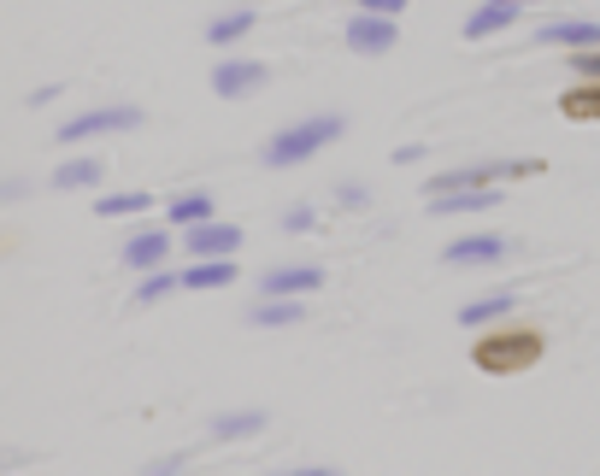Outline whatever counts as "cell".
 Instances as JSON below:
<instances>
[{
    "label": "cell",
    "mask_w": 600,
    "mask_h": 476,
    "mask_svg": "<svg viewBox=\"0 0 600 476\" xmlns=\"http://www.w3.org/2000/svg\"><path fill=\"white\" fill-rule=\"evenodd\" d=\"M547 353V335L530 330V324H506V330H489L477 335L471 347V365L483 370V377H519V370H530Z\"/></svg>",
    "instance_id": "1"
},
{
    "label": "cell",
    "mask_w": 600,
    "mask_h": 476,
    "mask_svg": "<svg viewBox=\"0 0 600 476\" xmlns=\"http://www.w3.org/2000/svg\"><path fill=\"white\" fill-rule=\"evenodd\" d=\"M348 130V118L341 112H318V118H301V124H288V130H277L265 142V165H306L313 153L324 147V142H336V135Z\"/></svg>",
    "instance_id": "2"
},
{
    "label": "cell",
    "mask_w": 600,
    "mask_h": 476,
    "mask_svg": "<svg viewBox=\"0 0 600 476\" xmlns=\"http://www.w3.org/2000/svg\"><path fill=\"white\" fill-rule=\"evenodd\" d=\"M112 130H142V107L112 100V107H89L59 124V142H89V135H112Z\"/></svg>",
    "instance_id": "3"
},
{
    "label": "cell",
    "mask_w": 600,
    "mask_h": 476,
    "mask_svg": "<svg viewBox=\"0 0 600 476\" xmlns=\"http://www.w3.org/2000/svg\"><path fill=\"white\" fill-rule=\"evenodd\" d=\"M183 247H188V259H236L242 253V230L218 224V218H200V224H188Z\"/></svg>",
    "instance_id": "4"
},
{
    "label": "cell",
    "mask_w": 600,
    "mask_h": 476,
    "mask_svg": "<svg viewBox=\"0 0 600 476\" xmlns=\"http://www.w3.org/2000/svg\"><path fill=\"white\" fill-rule=\"evenodd\" d=\"M265 77H271L265 59H218V65H212V95L248 100L253 89H265Z\"/></svg>",
    "instance_id": "5"
},
{
    "label": "cell",
    "mask_w": 600,
    "mask_h": 476,
    "mask_svg": "<svg viewBox=\"0 0 600 476\" xmlns=\"http://www.w3.org/2000/svg\"><path fill=\"white\" fill-rule=\"evenodd\" d=\"M318 288H324L318 265H277L260 277V300H301V295H318Z\"/></svg>",
    "instance_id": "6"
},
{
    "label": "cell",
    "mask_w": 600,
    "mask_h": 476,
    "mask_svg": "<svg viewBox=\"0 0 600 476\" xmlns=\"http://www.w3.org/2000/svg\"><path fill=\"white\" fill-rule=\"evenodd\" d=\"M519 12H524V0H483V7H471V19H466V42H489V36H501V30L519 24Z\"/></svg>",
    "instance_id": "7"
},
{
    "label": "cell",
    "mask_w": 600,
    "mask_h": 476,
    "mask_svg": "<svg viewBox=\"0 0 600 476\" xmlns=\"http://www.w3.org/2000/svg\"><path fill=\"white\" fill-rule=\"evenodd\" d=\"M348 47L353 54H389L394 47V19H377V12H359V19H348Z\"/></svg>",
    "instance_id": "8"
},
{
    "label": "cell",
    "mask_w": 600,
    "mask_h": 476,
    "mask_svg": "<svg viewBox=\"0 0 600 476\" xmlns=\"http://www.w3.org/2000/svg\"><path fill=\"white\" fill-rule=\"evenodd\" d=\"M506 253V235H459V242H448V265H501Z\"/></svg>",
    "instance_id": "9"
},
{
    "label": "cell",
    "mask_w": 600,
    "mask_h": 476,
    "mask_svg": "<svg viewBox=\"0 0 600 476\" xmlns=\"http://www.w3.org/2000/svg\"><path fill=\"white\" fill-rule=\"evenodd\" d=\"M542 47H600V24L594 19H547L536 30Z\"/></svg>",
    "instance_id": "10"
},
{
    "label": "cell",
    "mask_w": 600,
    "mask_h": 476,
    "mask_svg": "<svg viewBox=\"0 0 600 476\" xmlns=\"http://www.w3.org/2000/svg\"><path fill=\"white\" fill-rule=\"evenodd\" d=\"M100 177H107V159L100 153H89V159H65L54 177H47V189L72 195V189H100Z\"/></svg>",
    "instance_id": "11"
},
{
    "label": "cell",
    "mask_w": 600,
    "mask_h": 476,
    "mask_svg": "<svg viewBox=\"0 0 600 476\" xmlns=\"http://www.w3.org/2000/svg\"><path fill=\"white\" fill-rule=\"evenodd\" d=\"M489 207H501V189H454V195H436L430 200V212L436 218H459V212H489Z\"/></svg>",
    "instance_id": "12"
},
{
    "label": "cell",
    "mask_w": 600,
    "mask_h": 476,
    "mask_svg": "<svg viewBox=\"0 0 600 476\" xmlns=\"http://www.w3.org/2000/svg\"><path fill=\"white\" fill-rule=\"evenodd\" d=\"M512 306H519V295H512V288H501V295H483V300H466V306H459V324H466V330L501 324Z\"/></svg>",
    "instance_id": "13"
},
{
    "label": "cell",
    "mask_w": 600,
    "mask_h": 476,
    "mask_svg": "<svg viewBox=\"0 0 600 476\" xmlns=\"http://www.w3.org/2000/svg\"><path fill=\"white\" fill-rule=\"evenodd\" d=\"M165 253H171V235L165 230H135L130 242H124V265L153 270V265H165Z\"/></svg>",
    "instance_id": "14"
},
{
    "label": "cell",
    "mask_w": 600,
    "mask_h": 476,
    "mask_svg": "<svg viewBox=\"0 0 600 476\" xmlns=\"http://www.w3.org/2000/svg\"><path fill=\"white\" fill-rule=\"evenodd\" d=\"M177 283L183 288H225V283H236V259H188L177 270Z\"/></svg>",
    "instance_id": "15"
},
{
    "label": "cell",
    "mask_w": 600,
    "mask_h": 476,
    "mask_svg": "<svg viewBox=\"0 0 600 476\" xmlns=\"http://www.w3.org/2000/svg\"><path fill=\"white\" fill-rule=\"evenodd\" d=\"M559 112L577 118V124H600V82H582L577 77V89L559 95Z\"/></svg>",
    "instance_id": "16"
},
{
    "label": "cell",
    "mask_w": 600,
    "mask_h": 476,
    "mask_svg": "<svg viewBox=\"0 0 600 476\" xmlns=\"http://www.w3.org/2000/svg\"><path fill=\"white\" fill-rule=\"evenodd\" d=\"M253 30V7H230V12H218V19L207 24V42L212 47H230V42H242Z\"/></svg>",
    "instance_id": "17"
},
{
    "label": "cell",
    "mask_w": 600,
    "mask_h": 476,
    "mask_svg": "<svg viewBox=\"0 0 600 476\" xmlns=\"http://www.w3.org/2000/svg\"><path fill=\"white\" fill-rule=\"evenodd\" d=\"M265 430V412H218L212 418V441H242V435H260Z\"/></svg>",
    "instance_id": "18"
},
{
    "label": "cell",
    "mask_w": 600,
    "mask_h": 476,
    "mask_svg": "<svg viewBox=\"0 0 600 476\" xmlns=\"http://www.w3.org/2000/svg\"><path fill=\"white\" fill-rule=\"evenodd\" d=\"M248 318L260 330H288V324H301V300H260Z\"/></svg>",
    "instance_id": "19"
},
{
    "label": "cell",
    "mask_w": 600,
    "mask_h": 476,
    "mask_svg": "<svg viewBox=\"0 0 600 476\" xmlns=\"http://www.w3.org/2000/svg\"><path fill=\"white\" fill-rule=\"evenodd\" d=\"M165 218H171L177 230H188V224H200V218H212V200L200 195V189H188V195H177V200L165 207Z\"/></svg>",
    "instance_id": "20"
},
{
    "label": "cell",
    "mask_w": 600,
    "mask_h": 476,
    "mask_svg": "<svg viewBox=\"0 0 600 476\" xmlns=\"http://www.w3.org/2000/svg\"><path fill=\"white\" fill-rule=\"evenodd\" d=\"M148 207H153L148 189H124V195H107V200H100V218H142Z\"/></svg>",
    "instance_id": "21"
},
{
    "label": "cell",
    "mask_w": 600,
    "mask_h": 476,
    "mask_svg": "<svg viewBox=\"0 0 600 476\" xmlns=\"http://www.w3.org/2000/svg\"><path fill=\"white\" fill-rule=\"evenodd\" d=\"M171 288H183V283L171 277L165 265H153V270H142V283H135V300H142V306H153V300H165Z\"/></svg>",
    "instance_id": "22"
},
{
    "label": "cell",
    "mask_w": 600,
    "mask_h": 476,
    "mask_svg": "<svg viewBox=\"0 0 600 476\" xmlns=\"http://www.w3.org/2000/svg\"><path fill=\"white\" fill-rule=\"evenodd\" d=\"M313 224H318V212H313V207H288V212H283V230H288V235H306Z\"/></svg>",
    "instance_id": "23"
},
{
    "label": "cell",
    "mask_w": 600,
    "mask_h": 476,
    "mask_svg": "<svg viewBox=\"0 0 600 476\" xmlns=\"http://www.w3.org/2000/svg\"><path fill=\"white\" fill-rule=\"evenodd\" d=\"M571 65H577V77H582V82H600V47H577V59H571Z\"/></svg>",
    "instance_id": "24"
},
{
    "label": "cell",
    "mask_w": 600,
    "mask_h": 476,
    "mask_svg": "<svg viewBox=\"0 0 600 476\" xmlns=\"http://www.w3.org/2000/svg\"><path fill=\"white\" fill-rule=\"evenodd\" d=\"M359 12H377V19H394V12H406V0H359Z\"/></svg>",
    "instance_id": "25"
},
{
    "label": "cell",
    "mask_w": 600,
    "mask_h": 476,
    "mask_svg": "<svg viewBox=\"0 0 600 476\" xmlns=\"http://www.w3.org/2000/svg\"><path fill=\"white\" fill-rule=\"evenodd\" d=\"M366 182H341V207H366Z\"/></svg>",
    "instance_id": "26"
},
{
    "label": "cell",
    "mask_w": 600,
    "mask_h": 476,
    "mask_svg": "<svg viewBox=\"0 0 600 476\" xmlns=\"http://www.w3.org/2000/svg\"><path fill=\"white\" fill-rule=\"evenodd\" d=\"M30 195V182H19V177H12V182H0V200H24Z\"/></svg>",
    "instance_id": "27"
}]
</instances>
